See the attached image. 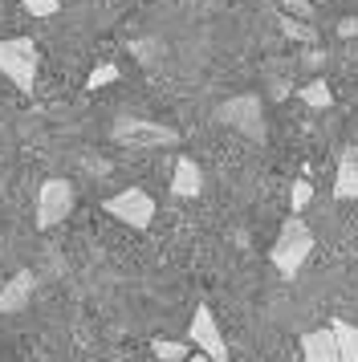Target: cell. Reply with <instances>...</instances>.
I'll return each instance as SVG.
<instances>
[{"label": "cell", "mask_w": 358, "mask_h": 362, "mask_svg": "<svg viewBox=\"0 0 358 362\" xmlns=\"http://www.w3.org/2000/svg\"><path fill=\"white\" fill-rule=\"evenodd\" d=\"M309 252H313V228L301 220V212H293L281 224V232H277V245L269 248V261H273V269L285 281H293L301 273V264L309 261Z\"/></svg>", "instance_id": "6da1fadb"}, {"label": "cell", "mask_w": 358, "mask_h": 362, "mask_svg": "<svg viewBox=\"0 0 358 362\" xmlns=\"http://www.w3.org/2000/svg\"><path fill=\"white\" fill-rule=\"evenodd\" d=\"M216 122L241 131L253 143H265V102L257 94H241V98H228L216 106Z\"/></svg>", "instance_id": "7a4b0ae2"}, {"label": "cell", "mask_w": 358, "mask_h": 362, "mask_svg": "<svg viewBox=\"0 0 358 362\" xmlns=\"http://www.w3.org/2000/svg\"><path fill=\"white\" fill-rule=\"evenodd\" d=\"M0 74H4L16 90L33 94V86H37V45L25 41V37L0 41Z\"/></svg>", "instance_id": "3957f363"}, {"label": "cell", "mask_w": 358, "mask_h": 362, "mask_svg": "<svg viewBox=\"0 0 358 362\" xmlns=\"http://www.w3.org/2000/svg\"><path fill=\"white\" fill-rule=\"evenodd\" d=\"M69 212H74V183L62 180V175L41 183V192H37V228L41 232L57 228Z\"/></svg>", "instance_id": "277c9868"}, {"label": "cell", "mask_w": 358, "mask_h": 362, "mask_svg": "<svg viewBox=\"0 0 358 362\" xmlns=\"http://www.w3.org/2000/svg\"><path fill=\"white\" fill-rule=\"evenodd\" d=\"M102 208H106L114 220H122L127 228H134V232L151 228V220H155V199L146 196L143 187H122V192L110 196Z\"/></svg>", "instance_id": "5b68a950"}, {"label": "cell", "mask_w": 358, "mask_h": 362, "mask_svg": "<svg viewBox=\"0 0 358 362\" xmlns=\"http://www.w3.org/2000/svg\"><path fill=\"white\" fill-rule=\"evenodd\" d=\"M114 139L122 147H171L179 143V134L163 122H146V118H118L114 122Z\"/></svg>", "instance_id": "8992f818"}, {"label": "cell", "mask_w": 358, "mask_h": 362, "mask_svg": "<svg viewBox=\"0 0 358 362\" xmlns=\"http://www.w3.org/2000/svg\"><path fill=\"white\" fill-rule=\"evenodd\" d=\"M187 342L200 346L208 358L228 362V342H224V334H220V322H216V313H212L208 305H195L192 322H187Z\"/></svg>", "instance_id": "52a82bcc"}, {"label": "cell", "mask_w": 358, "mask_h": 362, "mask_svg": "<svg viewBox=\"0 0 358 362\" xmlns=\"http://www.w3.org/2000/svg\"><path fill=\"white\" fill-rule=\"evenodd\" d=\"M301 362H342L338 342H334V329H309L301 334Z\"/></svg>", "instance_id": "ba28073f"}, {"label": "cell", "mask_w": 358, "mask_h": 362, "mask_svg": "<svg viewBox=\"0 0 358 362\" xmlns=\"http://www.w3.org/2000/svg\"><path fill=\"white\" fill-rule=\"evenodd\" d=\"M200 192H204V171H200V163L187 159V155H179L175 171H171V196L192 199V196H200Z\"/></svg>", "instance_id": "9c48e42d"}, {"label": "cell", "mask_w": 358, "mask_h": 362, "mask_svg": "<svg viewBox=\"0 0 358 362\" xmlns=\"http://www.w3.org/2000/svg\"><path fill=\"white\" fill-rule=\"evenodd\" d=\"M33 285H37V277H33L29 269L13 273V277H8V285L0 289V313H16V310H25V301L33 297Z\"/></svg>", "instance_id": "30bf717a"}, {"label": "cell", "mask_w": 358, "mask_h": 362, "mask_svg": "<svg viewBox=\"0 0 358 362\" xmlns=\"http://www.w3.org/2000/svg\"><path fill=\"white\" fill-rule=\"evenodd\" d=\"M334 199H358V147H346L334 175Z\"/></svg>", "instance_id": "8fae6325"}, {"label": "cell", "mask_w": 358, "mask_h": 362, "mask_svg": "<svg viewBox=\"0 0 358 362\" xmlns=\"http://www.w3.org/2000/svg\"><path fill=\"white\" fill-rule=\"evenodd\" d=\"M330 329H334V342H338L342 362H358V326H354V322L334 317V322H330Z\"/></svg>", "instance_id": "7c38bea8"}, {"label": "cell", "mask_w": 358, "mask_h": 362, "mask_svg": "<svg viewBox=\"0 0 358 362\" xmlns=\"http://www.w3.org/2000/svg\"><path fill=\"white\" fill-rule=\"evenodd\" d=\"M297 98L306 102L309 110H330V106H334V90H330V82H325V78H313L309 86H301V90H297Z\"/></svg>", "instance_id": "4fadbf2b"}, {"label": "cell", "mask_w": 358, "mask_h": 362, "mask_svg": "<svg viewBox=\"0 0 358 362\" xmlns=\"http://www.w3.org/2000/svg\"><path fill=\"white\" fill-rule=\"evenodd\" d=\"M277 25H281V33L289 37V41H301V45H309V41H318V29H313L309 21L293 17V13H281V17H277Z\"/></svg>", "instance_id": "5bb4252c"}, {"label": "cell", "mask_w": 358, "mask_h": 362, "mask_svg": "<svg viewBox=\"0 0 358 362\" xmlns=\"http://www.w3.org/2000/svg\"><path fill=\"white\" fill-rule=\"evenodd\" d=\"M151 350H155V358L159 362H183L187 358V342H171V338H155Z\"/></svg>", "instance_id": "9a60e30c"}, {"label": "cell", "mask_w": 358, "mask_h": 362, "mask_svg": "<svg viewBox=\"0 0 358 362\" xmlns=\"http://www.w3.org/2000/svg\"><path fill=\"white\" fill-rule=\"evenodd\" d=\"M309 204H313V183H309V180H293V187H289V208H293V212H306Z\"/></svg>", "instance_id": "2e32d148"}, {"label": "cell", "mask_w": 358, "mask_h": 362, "mask_svg": "<svg viewBox=\"0 0 358 362\" xmlns=\"http://www.w3.org/2000/svg\"><path fill=\"white\" fill-rule=\"evenodd\" d=\"M110 82H118V66H110V62H102V66L86 78V90H102V86H110Z\"/></svg>", "instance_id": "e0dca14e"}, {"label": "cell", "mask_w": 358, "mask_h": 362, "mask_svg": "<svg viewBox=\"0 0 358 362\" xmlns=\"http://www.w3.org/2000/svg\"><path fill=\"white\" fill-rule=\"evenodd\" d=\"M21 8H25L29 17H53V13L62 8V0H25Z\"/></svg>", "instance_id": "ac0fdd59"}, {"label": "cell", "mask_w": 358, "mask_h": 362, "mask_svg": "<svg viewBox=\"0 0 358 362\" xmlns=\"http://www.w3.org/2000/svg\"><path fill=\"white\" fill-rule=\"evenodd\" d=\"M281 4H285V13H293V17H301V21L313 17V4L309 0H281Z\"/></svg>", "instance_id": "d6986e66"}, {"label": "cell", "mask_w": 358, "mask_h": 362, "mask_svg": "<svg viewBox=\"0 0 358 362\" xmlns=\"http://www.w3.org/2000/svg\"><path fill=\"white\" fill-rule=\"evenodd\" d=\"M354 33H358V21H354V17H346V21L338 25V37H354Z\"/></svg>", "instance_id": "ffe728a7"}, {"label": "cell", "mask_w": 358, "mask_h": 362, "mask_svg": "<svg viewBox=\"0 0 358 362\" xmlns=\"http://www.w3.org/2000/svg\"><path fill=\"white\" fill-rule=\"evenodd\" d=\"M183 362H216V358H208V354L200 350V354H187V358H183Z\"/></svg>", "instance_id": "44dd1931"}]
</instances>
